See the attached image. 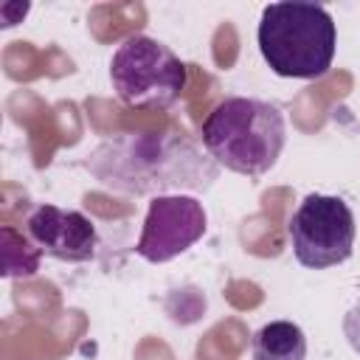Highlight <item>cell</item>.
<instances>
[{"label": "cell", "instance_id": "obj_8", "mask_svg": "<svg viewBox=\"0 0 360 360\" xmlns=\"http://www.w3.org/2000/svg\"><path fill=\"white\" fill-rule=\"evenodd\" d=\"M253 360H307V335L292 321H270L253 332Z\"/></svg>", "mask_w": 360, "mask_h": 360}, {"label": "cell", "instance_id": "obj_1", "mask_svg": "<svg viewBox=\"0 0 360 360\" xmlns=\"http://www.w3.org/2000/svg\"><path fill=\"white\" fill-rule=\"evenodd\" d=\"M84 169L110 191L163 197L208 191L222 166L183 132H121L101 141Z\"/></svg>", "mask_w": 360, "mask_h": 360}, {"label": "cell", "instance_id": "obj_9", "mask_svg": "<svg viewBox=\"0 0 360 360\" xmlns=\"http://www.w3.org/2000/svg\"><path fill=\"white\" fill-rule=\"evenodd\" d=\"M0 239H3V276L6 278H28L39 270L42 250L31 242V236H22L17 228L3 225Z\"/></svg>", "mask_w": 360, "mask_h": 360}, {"label": "cell", "instance_id": "obj_6", "mask_svg": "<svg viewBox=\"0 0 360 360\" xmlns=\"http://www.w3.org/2000/svg\"><path fill=\"white\" fill-rule=\"evenodd\" d=\"M208 228V214L197 197L163 194L152 197L135 253L152 264L172 262L202 239Z\"/></svg>", "mask_w": 360, "mask_h": 360}, {"label": "cell", "instance_id": "obj_5", "mask_svg": "<svg viewBox=\"0 0 360 360\" xmlns=\"http://www.w3.org/2000/svg\"><path fill=\"white\" fill-rule=\"evenodd\" d=\"M287 233L301 267L326 270L343 264L354 250V211L343 197L307 194L292 211Z\"/></svg>", "mask_w": 360, "mask_h": 360}, {"label": "cell", "instance_id": "obj_4", "mask_svg": "<svg viewBox=\"0 0 360 360\" xmlns=\"http://www.w3.org/2000/svg\"><path fill=\"white\" fill-rule=\"evenodd\" d=\"M115 96L135 110H166L186 90L188 73L180 56L155 37H127L110 59Z\"/></svg>", "mask_w": 360, "mask_h": 360}, {"label": "cell", "instance_id": "obj_10", "mask_svg": "<svg viewBox=\"0 0 360 360\" xmlns=\"http://www.w3.org/2000/svg\"><path fill=\"white\" fill-rule=\"evenodd\" d=\"M343 335L349 340V346L360 354V298L349 307V312L343 315Z\"/></svg>", "mask_w": 360, "mask_h": 360}, {"label": "cell", "instance_id": "obj_2", "mask_svg": "<svg viewBox=\"0 0 360 360\" xmlns=\"http://www.w3.org/2000/svg\"><path fill=\"white\" fill-rule=\"evenodd\" d=\"M287 141L284 112L264 98L228 96L202 121L205 152L228 172L245 177L267 174Z\"/></svg>", "mask_w": 360, "mask_h": 360}, {"label": "cell", "instance_id": "obj_7", "mask_svg": "<svg viewBox=\"0 0 360 360\" xmlns=\"http://www.w3.org/2000/svg\"><path fill=\"white\" fill-rule=\"evenodd\" d=\"M25 233L51 259L90 262L98 248V231L82 211L59 205H37L25 219Z\"/></svg>", "mask_w": 360, "mask_h": 360}, {"label": "cell", "instance_id": "obj_3", "mask_svg": "<svg viewBox=\"0 0 360 360\" xmlns=\"http://www.w3.org/2000/svg\"><path fill=\"white\" fill-rule=\"evenodd\" d=\"M259 51L284 79H321L335 59L338 28L315 3H270L259 20Z\"/></svg>", "mask_w": 360, "mask_h": 360}]
</instances>
